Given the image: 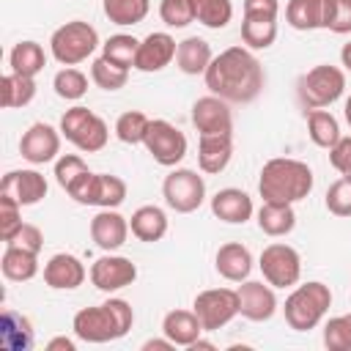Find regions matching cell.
<instances>
[{
  "mask_svg": "<svg viewBox=\"0 0 351 351\" xmlns=\"http://www.w3.org/2000/svg\"><path fill=\"white\" fill-rule=\"evenodd\" d=\"M206 88L233 104H250L261 96L266 74L261 60L247 47H228L206 69Z\"/></svg>",
  "mask_w": 351,
  "mask_h": 351,
  "instance_id": "1",
  "label": "cell"
},
{
  "mask_svg": "<svg viewBox=\"0 0 351 351\" xmlns=\"http://www.w3.org/2000/svg\"><path fill=\"white\" fill-rule=\"evenodd\" d=\"M263 203H299L313 192V170L302 159L277 156L269 159L258 178Z\"/></svg>",
  "mask_w": 351,
  "mask_h": 351,
  "instance_id": "2",
  "label": "cell"
},
{
  "mask_svg": "<svg viewBox=\"0 0 351 351\" xmlns=\"http://www.w3.org/2000/svg\"><path fill=\"white\" fill-rule=\"evenodd\" d=\"M132 324H134L132 304L126 299H107L96 307H82L74 315L71 329L85 343H110V340H121L132 329Z\"/></svg>",
  "mask_w": 351,
  "mask_h": 351,
  "instance_id": "3",
  "label": "cell"
},
{
  "mask_svg": "<svg viewBox=\"0 0 351 351\" xmlns=\"http://www.w3.org/2000/svg\"><path fill=\"white\" fill-rule=\"evenodd\" d=\"M329 307H332V291H329V285H324L318 280H310V282L296 285L291 291V296L285 299L282 313H285V324L291 329L310 332V329H315L324 321V315H326Z\"/></svg>",
  "mask_w": 351,
  "mask_h": 351,
  "instance_id": "4",
  "label": "cell"
},
{
  "mask_svg": "<svg viewBox=\"0 0 351 351\" xmlns=\"http://www.w3.org/2000/svg\"><path fill=\"white\" fill-rule=\"evenodd\" d=\"M343 90H346V74L332 63L313 66L296 82V96L307 110H324L335 104L343 96Z\"/></svg>",
  "mask_w": 351,
  "mask_h": 351,
  "instance_id": "5",
  "label": "cell"
},
{
  "mask_svg": "<svg viewBox=\"0 0 351 351\" xmlns=\"http://www.w3.org/2000/svg\"><path fill=\"white\" fill-rule=\"evenodd\" d=\"M96 47H99V33L93 25H88L82 19H71L66 25H60L49 38V52L63 66H77V63L88 60L96 52Z\"/></svg>",
  "mask_w": 351,
  "mask_h": 351,
  "instance_id": "6",
  "label": "cell"
},
{
  "mask_svg": "<svg viewBox=\"0 0 351 351\" xmlns=\"http://www.w3.org/2000/svg\"><path fill=\"white\" fill-rule=\"evenodd\" d=\"M60 134L74 148H80L82 154H96L110 140V129H107L104 118H99L96 112H90L82 104H74L71 110L63 112V118H60Z\"/></svg>",
  "mask_w": 351,
  "mask_h": 351,
  "instance_id": "7",
  "label": "cell"
},
{
  "mask_svg": "<svg viewBox=\"0 0 351 351\" xmlns=\"http://www.w3.org/2000/svg\"><path fill=\"white\" fill-rule=\"evenodd\" d=\"M162 195H165V203L178 211V214H192L203 206L206 200V181L203 176H197L195 170L189 167H178L173 170L165 184H162Z\"/></svg>",
  "mask_w": 351,
  "mask_h": 351,
  "instance_id": "8",
  "label": "cell"
},
{
  "mask_svg": "<svg viewBox=\"0 0 351 351\" xmlns=\"http://www.w3.org/2000/svg\"><path fill=\"white\" fill-rule=\"evenodd\" d=\"M258 266L263 271V280L271 288H291L302 277V258H299V252L291 244H282V241H274V244L263 247Z\"/></svg>",
  "mask_w": 351,
  "mask_h": 351,
  "instance_id": "9",
  "label": "cell"
},
{
  "mask_svg": "<svg viewBox=\"0 0 351 351\" xmlns=\"http://www.w3.org/2000/svg\"><path fill=\"white\" fill-rule=\"evenodd\" d=\"M195 315L200 318L206 332H217L239 315V293L236 288H208L200 291L192 302Z\"/></svg>",
  "mask_w": 351,
  "mask_h": 351,
  "instance_id": "10",
  "label": "cell"
},
{
  "mask_svg": "<svg viewBox=\"0 0 351 351\" xmlns=\"http://www.w3.org/2000/svg\"><path fill=\"white\" fill-rule=\"evenodd\" d=\"M143 145L148 148L154 162L162 165V167H176L186 156V134L165 118H156V121L148 123Z\"/></svg>",
  "mask_w": 351,
  "mask_h": 351,
  "instance_id": "11",
  "label": "cell"
},
{
  "mask_svg": "<svg viewBox=\"0 0 351 351\" xmlns=\"http://www.w3.org/2000/svg\"><path fill=\"white\" fill-rule=\"evenodd\" d=\"M60 129L44 123V121H36L19 140V154L22 159H27L30 165H47L58 156L60 151Z\"/></svg>",
  "mask_w": 351,
  "mask_h": 351,
  "instance_id": "12",
  "label": "cell"
},
{
  "mask_svg": "<svg viewBox=\"0 0 351 351\" xmlns=\"http://www.w3.org/2000/svg\"><path fill=\"white\" fill-rule=\"evenodd\" d=\"M230 101L219 96H200L192 104V123L200 134H233V112Z\"/></svg>",
  "mask_w": 351,
  "mask_h": 351,
  "instance_id": "13",
  "label": "cell"
},
{
  "mask_svg": "<svg viewBox=\"0 0 351 351\" xmlns=\"http://www.w3.org/2000/svg\"><path fill=\"white\" fill-rule=\"evenodd\" d=\"M134 280H137V266L123 255H101L90 266V282L104 293L121 291Z\"/></svg>",
  "mask_w": 351,
  "mask_h": 351,
  "instance_id": "14",
  "label": "cell"
},
{
  "mask_svg": "<svg viewBox=\"0 0 351 351\" xmlns=\"http://www.w3.org/2000/svg\"><path fill=\"white\" fill-rule=\"evenodd\" d=\"M239 315H244L247 321H269L277 313V296L274 288L258 280H244L239 288Z\"/></svg>",
  "mask_w": 351,
  "mask_h": 351,
  "instance_id": "15",
  "label": "cell"
},
{
  "mask_svg": "<svg viewBox=\"0 0 351 351\" xmlns=\"http://www.w3.org/2000/svg\"><path fill=\"white\" fill-rule=\"evenodd\" d=\"M0 195L14 197L19 206H36L47 195V178L38 170H11L0 181Z\"/></svg>",
  "mask_w": 351,
  "mask_h": 351,
  "instance_id": "16",
  "label": "cell"
},
{
  "mask_svg": "<svg viewBox=\"0 0 351 351\" xmlns=\"http://www.w3.org/2000/svg\"><path fill=\"white\" fill-rule=\"evenodd\" d=\"M129 230H132V228H129V219L121 217L115 208H101V211L90 219V239H93L96 247L104 250V252H112V250L123 247L126 239H129Z\"/></svg>",
  "mask_w": 351,
  "mask_h": 351,
  "instance_id": "17",
  "label": "cell"
},
{
  "mask_svg": "<svg viewBox=\"0 0 351 351\" xmlns=\"http://www.w3.org/2000/svg\"><path fill=\"white\" fill-rule=\"evenodd\" d=\"M176 38L170 33H148L143 41H140V49H137V60H134V69L137 71H162L165 66H170V60L176 58Z\"/></svg>",
  "mask_w": 351,
  "mask_h": 351,
  "instance_id": "18",
  "label": "cell"
},
{
  "mask_svg": "<svg viewBox=\"0 0 351 351\" xmlns=\"http://www.w3.org/2000/svg\"><path fill=\"white\" fill-rule=\"evenodd\" d=\"M85 266L71 252H58L44 263V282L55 291H71L85 282Z\"/></svg>",
  "mask_w": 351,
  "mask_h": 351,
  "instance_id": "19",
  "label": "cell"
},
{
  "mask_svg": "<svg viewBox=\"0 0 351 351\" xmlns=\"http://www.w3.org/2000/svg\"><path fill=\"white\" fill-rule=\"evenodd\" d=\"M252 197L244 192V189H236V186H228V189H219L214 197H211V214L222 222H230V225H244L250 217H252Z\"/></svg>",
  "mask_w": 351,
  "mask_h": 351,
  "instance_id": "20",
  "label": "cell"
},
{
  "mask_svg": "<svg viewBox=\"0 0 351 351\" xmlns=\"http://www.w3.org/2000/svg\"><path fill=\"white\" fill-rule=\"evenodd\" d=\"M233 156V134H200L197 165L203 173H222Z\"/></svg>",
  "mask_w": 351,
  "mask_h": 351,
  "instance_id": "21",
  "label": "cell"
},
{
  "mask_svg": "<svg viewBox=\"0 0 351 351\" xmlns=\"http://www.w3.org/2000/svg\"><path fill=\"white\" fill-rule=\"evenodd\" d=\"M214 266H217V271H219L225 280H230V282H244V280L250 277V271H252V255H250V250H247L244 244L228 241V244H222V247L217 250Z\"/></svg>",
  "mask_w": 351,
  "mask_h": 351,
  "instance_id": "22",
  "label": "cell"
},
{
  "mask_svg": "<svg viewBox=\"0 0 351 351\" xmlns=\"http://www.w3.org/2000/svg\"><path fill=\"white\" fill-rule=\"evenodd\" d=\"M203 332H206V329H203L200 318L195 315V310H170V313L162 318V335L170 337L176 346L189 348Z\"/></svg>",
  "mask_w": 351,
  "mask_h": 351,
  "instance_id": "23",
  "label": "cell"
},
{
  "mask_svg": "<svg viewBox=\"0 0 351 351\" xmlns=\"http://www.w3.org/2000/svg\"><path fill=\"white\" fill-rule=\"evenodd\" d=\"M0 346L5 351H27L33 346V326L22 313L3 310V315H0Z\"/></svg>",
  "mask_w": 351,
  "mask_h": 351,
  "instance_id": "24",
  "label": "cell"
},
{
  "mask_svg": "<svg viewBox=\"0 0 351 351\" xmlns=\"http://www.w3.org/2000/svg\"><path fill=\"white\" fill-rule=\"evenodd\" d=\"M214 60L211 55V44L200 36H189L184 41H178V49H176V63L184 74H206L208 63Z\"/></svg>",
  "mask_w": 351,
  "mask_h": 351,
  "instance_id": "25",
  "label": "cell"
},
{
  "mask_svg": "<svg viewBox=\"0 0 351 351\" xmlns=\"http://www.w3.org/2000/svg\"><path fill=\"white\" fill-rule=\"evenodd\" d=\"M0 269H3L5 280H11V282H27V280H33L38 274V252H30V250L5 244V252L0 258Z\"/></svg>",
  "mask_w": 351,
  "mask_h": 351,
  "instance_id": "26",
  "label": "cell"
},
{
  "mask_svg": "<svg viewBox=\"0 0 351 351\" xmlns=\"http://www.w3.org/2000/svg\"><path fill=\"white\" fill-rule=\"evenodd\" d=\"M258 228L266 236H288L296 228V211L291 203H263L258 208Z\"/></svg>",
  "mask_w": 351,
  "mask_h": 351,
  "instance_id": "27",
  "label": "cell"
},
{
  "mask_svg": "<svg viewBox=\"0 0 351 351\" xmlns=\"http://www.w3.org/2000/svg\"><path fill=\"white\" fill-rule=\"evenodd\" d=\"M129 228H132V236H137L140 241L154 244L167 233V214L159 206H140L132 214Z\"/></svg>",
  "mask_w": 351,
  "mask_h": 351,
  "instance_id": "28",
  "label": "cell"
},
{
  "mask_svg": "<svg viewBox=\"0 0 351 351\" xmlns=\"http://www.w3.org/2000/svg\"><path fill=\"white\" fill-rule=\"evenodd\" d=\"M36 96V77H25V74H5L0 80V101L5 110H14V107H25L30 104Z\"/></svg>",
  "mask_w": 351,
  "mask_h": 351,
  "instance_id": "29",
  "label": "cell"
},
{
  "mask_svg": "<svg viewBox=\"0 0 351 351\" xmlns=\"http://www.w3.org/2000/svg\"><path fill=\"white\" fill-rule=\"evenodd\" d=\"M285 19L293 30H318L324 27V0H288Z\"/></svg>",
  "mask_w": 351,
  "mask_h": 351,
  "instance_id": "30",
  "label": "cell"
},
{
  "mask_svg": "<svg viewBox=\"0 0 351 351\" xmlns=\"http://www.w3.org/2000/svg\"><path fill=\"white\" fill-rule=\"evenodd\" d=\"M8 63H11V71L25 74V77H36L47 66V55H44V47L38 41H19V44H14Z\"/></svg>",
  "mask_w": 351,
  "mask_h": 351,
  "instance_id": "31",
  "label": "cell"
},
{
  "mask_svg": "<svg viewBox=\"0 0 351 351\" xmlns=\"http://www.w3.org/2000/svg\"><path fill=\"white\" fill-rule=\"evenodd\" d=\"M307 134L318 148H332L343 137L337 118L326 110H307Z\"/></svg>",
  "mask_w": 351,
  "mask_h": 351,
  "instance_id": "32",
  "label": "cell"
},
{
  "mask_svg": "<svg viewBox=\"0 0 351 351\" xmlns=\"http://www.w3.org/2000/svg\"><path fill=\"white\" fill-rule=\"evenodd\" d=\"M277 38V19L266 16H244L241 22V41L250 49H269Z\"/></svg>",
  "mask_w": 351,
  "mask_h": 351,
  "instance_id": "33",
  "label": "cell"
},
{
  "mask_svg": "<svg viewBox=\"0 0 351 351\" xmlns=\"http://www.w3.org/2000/svg\"><path fill=\"white\" fill-rule=\"evenodd\" d=\"M101 8L112 25H137L148 16L151 3L148 0H104Z\"/></svg>",
  "mask_w": 351,
  "mask_h": 351,
  "instance_id": "34",
  "label": "cell"
},
{
  "mask_svg": "<svg viewBox=\"0 0 351 351\" xmlns=\"http://www.w3.org/2000/svg\"><path fill=\"white\" fill-rule=\"evenodd\" d=\"M137 49H140V41L134 36H126V33H115L110 36L104 44H101V55L121 66V69H134V60H137Z\"/></svg>",
  "mask_w": 351,
  "mask_h": 351,
  "instance_id": "35",
  "label": "cell"
},
{
  "mask_svg": "<svg viewBox=\"0 0 351 351\" xmlns=\"http://www.w3.org/2000/svg\"><path fill=\"white\" fill-rule=\"evenodd\" d=\"M192 11H195V19L211 30H219L233 19L230 0H192Z\"/></svg>",
  "mask_w": 351,
  "mask_h": 351,
  "instance_id": "36",
  "label": "cell"
},
{
  "mask_svg": "<svg viewBox=\"0 0 351 351\" xmlns=\"http://www.w3.org/2000/svg\"><path fill=\"white\" fill-rule=\"evenodd\" d=\"M126 200V181L110 173H96V192L93 206L99 208H118Z\"/></svg>",
  "mask_w": 351,
  "mask_h": 351,
  "instance_id": "37",
  "label": "cell"
},
{
  "mask_svg": "<svg viewBox=\"0 0 351 351\" xmlns=\"http://www.w3.org/2000/svg\"><path fill=\"white\" fill-rule=\"evenodd\" d=\"M52 88H55V93H58L60 99H66V101H80V99L88 93V77H85L80 69L66 66V69H60V71L55 74Z\"/></svg>",
  "mask_w": 351,
  "mask_h": 351,
  "instance_id": "38",
  "label": "cell"
},
{
  "mask_svg": "<svg viewBox=\"0 0 351 351\" xmlns=\"http://www.w3.org/2000/svg\"><path fill=\"white\" fill-rule=\"evenodd\" d=\"M148 123H151V118H148L145 112L129 110V112L118 115V121H115V137H118L121 143H126V145H137V143L145 140Z\"/></svg>",
  "mask_w": 351,
  "mask_h": 351,
  "instance_id": "39",
  "label": "cell"
},
{
  "mask_svg": "<svg viewBox=\"0 0 351 351\" xmlns=\"http://www.w3.org/2000/svg\"><path fill=\"white\" fill-rule=\"evenodd\" d=\"M90 80H93L101 90H118V88H123V85L129 82V69H121V66L110 63V60L101 55V58H96L93 66H90Z\"/></svg>",
  "mask_w": 351,
  "mask_h": 351,
  "instance_id": "40",
  "label": "cell"
},
{
  "mask_svg": "<svg viewBox=\"0 0 351 351\" xmlns=\"http://www.w3.org/2000/svg\"><path fill=\"white\" fill-rule=\"evenodd\" d=\"M324 27L332 33H351V0H324Z\"/></svg>",
  "mask_w": 351,
  "mask_h": 351,
  "instance_id": "41",
  "label": "cell"
},
{
  "mask_svg": "<svg viewBox=\"0 0 351 351\" xmlns=\"http://www.w3.org/2000/svg\"><path fill=\"white\" fill-rule=\"evenodd\" d=\"M324 346L329 351H351V324L346 315H335L324 324Z\"/></svg>",
  "mask_w": 351,
  "mask_h": 351,
  "instance_id": "42",
  "label": "cell"
},
{
  "mask_svg": "<svg viewBox=\"0 0 351 351\" xmlns=\"http://www.w3.org/2000/svg\"><path fill=\"white\" fill-rule=\"evenodd\" d=\"M159 16L167 27H186L189 22H195L192 0H162L159 3Z\"/></svg>",
  "mask_w": 351,
  "mask_h": 351,
  "instance_id": "43",
  "label": "cell"
},
{
  "mask_svg": "<svg viewBox=\"0 0 351 351\" xmlns=\"http://www.w3.org/2000/svg\"><path fill=\"white\" fill-rule=\"evenodd\" d=\"M326 208L335 217H351V178H337L326 189Z\"/></svg>",
  "mask_w": 351,
  "mask_h": 351,
  "instance_id": "44",
  "label": "cell"
},
{
  "mask_svg": "<svg viewBox=\"0 0 351 351\" xmlns=\"http://www.w3.org/2000/svg\"><path fill=\"white\" fill-rule=\"evenodd\" d=\"M19 225H22V206L14 197L0 195V239L8 241Z\"/></svg>",
  "mask_w": 351,
  "mask_h": 351,
  "instance_id": "45",
  "label": "cell"
},
{
  "mask_svg": "<svg viewBox=\"0 0 351 351\" xmlns=\"http://www.w3.org/2000/svg\"><path fill=\"white\" fill-rule=\"evenodd\" d=\"M88 170V165L82 162V156H77V154H63V156H58L55 159V181L66 189L77 176H82Z\"/></svg>",
  "mask_w": 351,
  "mask_h": 351,
  "instance_id": "46",
  "label": "cell"
},
{
  "mask_svg": "<svg viewBox=\"0 0 351 351\" xmlns=\"http://www.w3.org/2000/svg\"><path fill=\"white\" fill-rule=\"evenodd\" d=\"M5 244H11V247H22V250H30V252H41V247H44V236H41V230H38L36 225L22 222Z\"/></svg>",
  "mask_w": 351,
  "mask_h": 351,
  "instance_id": "47",
  "label": "cell"
},
{
  "mask_svg": "<svg viewBox=\"0 0 351 351\" xmlns=\"http://www.w3.org/2000/svg\"><path fill=\"white\" fill-rule=\"evenodd\" d=\"M66 192L77 200V203H82V206H93V192H96V173H90V170H85L82 176H77L69 186H66Z\"/></svg>",
  "mask_w": 351,
  "mask_h": 351,
  "instance_id": "48",
  "label": "cell"
},
{
  "mask_svg": "<svg viewBox=\"0 0 351 351\" xmlns=\"http://www.w3.org/2000/svg\"><path fill=\"white\" fill-rule=\"evenodd\" d=\"M329 165H332L340 176L351 178V137H340V140L329 148Z\"/></svg>",
  "mask_w": 351,
  "mask_h": 351,
  "instance_id": "49",
  "label": "cell"
},
{
  "mask_svg": "<svg viewBox=\"0 0 351 351\" xmlns=\"http://www.w3.org/2000/svg\"><path fill=\"white\" fill-rule=\"evenodd\" d=\"M280 3L277 0H244V16H266L277 19Z\"/></svg>",
  "mask_w": 351,
  "mask_h": 351,
  "instance_id": "50",
  "label": "cell"
},
{
  "mask_svg": "<svg viewBox=\"0 0 351 351\" xmlns=\"http://www.w3.org/2000/svg\"><path fill=\"white\" fill-rule=\"evenodd\" d=\"M47 351H77V343L60 335V337H52V340L47 343Z\"/></svg>",
  "mask_w": 351,
  "mask_h": 351,
  "instance_id": "51",
  "label": "cell"
},
{
  "mask_svg": "<svg viewBox=\"0 0 351 351\" xmlns=\"http://www.w3.org/2000/svg\"><path fill=\"white\" fill-rule=\"evenodd\" d=\"M154 348H156V351H170V348H176V343H173L170 337H162V340L156 337V340H145V343H143V351H154Z\"/></svg>",
  "mask_w": 351,
  "mask_h": 351,
  "instance_id": "52",
  "label": "cell"
},
{
  "mask_svg": "<svg viewBox=\"0 0 351 351\" xmlns=\"http://www.w3.org/2000/svg\"><path fill=\"white\" fill-rule=\"evenodd\" d=\"M340 60H343V66L351 71V41L343 44V49H340Z\"/></svg>",
  "mask_w": 351,
  "mask_h": 351,
  "instance_id": "53",
  "label": "cell"
},
{
  "mask_svg": "<svg viewBox=\"0 0 351 351\" xmlns=\"http://www.w3.org/2000/svg\"><path fill=\"white\" fill-rule=\"evenodd\" d=\"M343 115H346V121H348V126H351V96L346 99V107H343Z\"/></svg>",
  "mask_w": 351,
  "mask_h": 351,
  "instance_id": "54",
  "label": "cell"
},
{
  "mask_svg": "<svg viewBox=\"0 0 351 351\" xmlns=\"http://www.w3.org/2000/svg\"><path fill=\"white\" fill-rule=\"evenodd\" d=\"M346 318H348V324H351V313H348V315H346Z\"/></svg>",
  "mask_w": 351,
  "mask_h": 351,
  "instance_id": "55",
  "label": "cell"
}]
</instances>
